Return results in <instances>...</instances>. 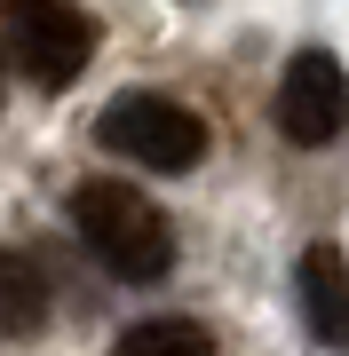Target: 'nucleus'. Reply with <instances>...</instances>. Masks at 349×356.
<instances>
[{"instance_id":"1","label":"nucleus","mask_w":349,"mask_h":356,"mask_svg":"<svg viewBox=\"0 0 349 356\" xmlns=\"http://www.w3.org/2000/svg\"><path fill=\"white\" fill-rule=\"evenodd\" d=\"M64 214H72V229L88 238V254L104 261L111 277L159 285V277L175 269V229H167V214H159L143 191H127V182H72Z\"/></svg>"},{"instance_id":"2","label":"nucleus","mask_w":349,"mask_h":356,"mask_svg":"<svg viewBox=\"0 0 349 356\" xmlns=\"http://www.w3.org/2000/svg\"><path fill=\"white\" fill-rule=\"evenodd\" d=\"M95 143L135 166H151V175H191L199 159H207V119L183 111L175 95H111L104 119H95Z\"/></svg>"},{"instance_id":"3","label":"nucleus","mask_w":349,"mask_h":356,"mask_svg":"<svg viewBox=\"0 0 349 356\" xmlns=\"http://www.w3.org/2000/svg\"><path fill=\"white\" fill-rule=\"evenodd\" d=\"M0 32H8L16 72L32 88H72L95 56V24L64 0H0Z\"/></svg>"},{"instance_id":"4","label":"nucleus","mask_w":349,"mask_h":356,"mask_svg":"<svg viewBox=\"0 0 349 356\" xmlns=\"http://www.w3.org/2000/svg\"><path fill=\"white\" fill-rule=\"evenodd\" d=\"M278 135L294 143V151H325L341 127H349V72L334 48H302L294 64L278 72Z\"/></svg>"},{"instance_id":"5","label":"nucleus","mask_w":349,"mask_h":356,"mask_svg":"<svg viewBox=\"0 0 349 356\" xmlns=\"http://www.w3.org/2000/svg\"><path fill=\"white\" fill-rule=\"evenodd\" d=\"M294 285H302V325H310V341L349 348V269H341V254L334 245H310Z\"/></svg>"},{"instance_id":"6","label":"nucleus","mask_w":349,"mask_h":356,"mask_svg":"<svg viewBox=\"0 0 349 356\" xmlns=\"http://www.w3.org/2000/svg\"><path fill=\"white\" fill-rule=\"evenodd\" d=\"M40 325H48V277H40V261L0 245V332L24 341V332H40Z\"/></svg>"},{"instance_id":"7","label":"nucleus","mask_w":349,"mask_h":356,"mask_svg":"<svg viewBox=\"0 0 349 356\" xmlns=\"http://www.w3.org/2000/svg\"><path fill=\"white\" fill-rule=\"evenodd\" d=\"M111 356H215V332L191 317H143L111 341Z\"/></svg>"}]
</instances>
